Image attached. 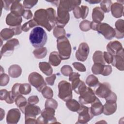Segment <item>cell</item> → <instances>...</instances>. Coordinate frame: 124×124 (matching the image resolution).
Wrapping results in <instances>:
<instances>
[{"mask_svg": "<svg viewBox=\"0 0 124 124\" xmlns=\"http://www.w3.org/2000/svg\"><path fill=\"white\" fill-rule=\"evenodd\" d=\"M5 115V112H4V110H3L1 108H0V121H1L2 120V119L3 118V117H4Z\"/></svg>", "mask_w": 124, "mask_h": 124, "instance_id": "obj_63", "label": "cell"}, {"mask_svg": "<svg viewBox=\"0 0 124 124\" xmlns=\"http://www.w3.org/2000/svg\"><path fill=\"white\" fill-rule=\"evenodd\" d=\"M99 83L98 79L93 75L88 76L86 79V83L89 87H95Z\"/></svg>", "mask_w": 124, "mask_h": 124, "instance_id": "obj_35", "label": "cell"}, {"mask_svg": "<svg viewBox=\"0 0 124 124\" xmlns=\"http://www.w3.org/2000/svg\"><path fill=\"white\" fill-rule=\"evenodd\" d=\"M104 65H105L102 64L100 63H94L92 67V71L93 73L95 75L101 74L103 72Z\"/></svg>", "mask_w": 124, "mask_h": 124, "instance_id": "obj_39", "label": "cell"}, {"mask_svg": "<svg viewBox=\"0 0 124 124\" xmlns=\"http://www.w3.org/2000/svg\"><path fill=\"white\" fill-rule=\"evenodd\" d=\"M122 44L118 41H113L109 42L107 46L108 52L112 55L117 54L123 49Z\"/></svg>", "mask_w": 124, "mask_h": 124, "instance_id": "obj_20", "label": "cell"}, {"mask_svg": "<svg viewBox=\"0 0 124 124\" xmlns=\"http://www.w3.org/2000/svg\"><path fill=\"white\" fill-rule=\"evenodd\" d=\"M58 96L64 101L72 99V89L71 84L65 80L61 81L58 84Z\"/></svg>", "mask_w": 124, "mask_h": 124, "instance_id": "obj_6", "label": "cell"}, {"mask_svg": "<svg viewBox=\"0 0 124 124\" xmlns=\"http://www.w3.org/2000/svg\"><path fill=\"white\" fill-rule=\"evenodd\" d=\"M43 97L46 99L51 98L53 96V92L52 90L48 86L45 87L41 91Z\"/></svg>", "mask_w": 124, "mask_h": 124, "instance_id": "obj_41", "label": "cell"}, {"mask_svg": "<svg viewBox=\"0 0 124 124\" xmlns=\"http://www.w3.org/2000/svg\"><path fill=\"white\" fill-rule=\"evenodd\" d=\"M15 102L16 106L18 107L21 112L24 113L25 108L28 104L26 98L21 94L16 98Z\"/></svg>", "mask_w": 124, "mask_h": 124, "instance_id": "obj_29", "label": "cell"}, {"mask_svg": "<svg viewBox=\"0 0 124 124\" xmlns=\"http://www.w3.org/2000/svg\"><path fill=\"white\" fill-rule=\"evenodd\" d=\"M74 16L76 18H80L81 17V9L79 6H76L73 10Z\"/></svg>", "mask_w": 124, "mask_h": 124, "instance_id": "obj_52", "label": "cell"}, {"mask_svg": "<svg viewBox=\"0 0 124 124\" xmlns=\"http://www.w3.org/2000/svg\"><path fill=\"white\" fill-rule=\"evenodd\" d=\"M38 25L36 21L33 19H31L29 21L25 23L21 27L22 30L25 32L28 31L31 28L37 26Z\"/></svg>", "mask_w": 124, "mask_h": 124, "instance_id": "obj_36", "label": "cell"}, {"mask_svg": "<svg viewBox=\"0 0 124 124\" xmlns=\"http://www.w3.org/2000/svg\"><path fill=\"white\" fill-rule=\"evenodd\" d=\"M93 60L94 63H100L102 64L105 65L106 62L104 59L103 52L101 51L97 50L94 53L93 57Z\"/></svg>", "mask_w": 124, "mask_h": 124, "instance_id": "obj_34", "label": "cell"}, {"mask_svg": "<svg viewBox=\"0 0 124 124\" xmlns=\"http://www.w3.org/2000/svg\"><path fill=\"white\" fill-rule=\"evenodd\" d=\"M92 16L93 22L100 23L104 19V13L99 7L97 6L93 9Z\"/></svg>", "mask_w": 124, "mask_h": 124, "instance_id": "obj_26", "label": "cell"}, {"mask_svg": "<svg viewBox=\"0 0 124 124\" xmlns=\"http://www.w3.org/2000/svg\"><path fill=\"white\" fill-rule=\"evenodd\" d=\"M41 112L40 107L35 105L30 104L28 102L24 112L25 114V123L26 124H36L35 118L37 115L41 113Z\"/></svg>", "mask_w": 124, "mask_h": 124, "instance_id": "obj_5", "label": "cell"}, {"mask_svg": "<svg viewBox=\"0 0 124 124\" xmlns=\"http://www.w3.org/2000/svg\"><path fill=\"white\" fill-rule=\"evenodd\" d=\"M33 19L38 25L44 27L50 31L55 26L56 11L52 8L39 9L35 12Z\"/></svg>", "mask_w": 124, "mask_h": 124, "instance_id": "obj_1", "label": "cell"}, {"mask_svg": "<svg viewBox=\"0 0 124 124\" xmlns=\"http://www.w3.org/2000/svg\"><path fill=\"white\" fill-rule=\"evenodd\" d=\"M57 47L62 60L69 59L71 54V46L69 40L65 36L57 38Z\"/></svg>", "mask_w": 124, "mask_h": 124, "instance_id": "obj_3", "label": "cell"}, {"mask_svg": "<svg viewBox=\"0 0 124 124\" xmlns=\"http://www.w3.org/2000/svg\"><path fill=\"white\" fill-rule=\"evenodd\" d=\"M124 48H123L117 54L113 55V61L111 62L112 66L116 67L120 71H123L124 69Z\"/></svg>", "mask_w": 124, "mask_h": 124, "instance_id": "obj_17", "label": "cell"}, {"mask_svg": "<svg viewBox=\"0 0 124 124\" xmlns=\"http://www.w3.org/2000/svg\"><path fill=\"white\" fill-rule=\"evenodd\" d=\"M65 105L70 110L74 112H77L80 107L79 103L76 100L73 99L66 101Z\"/></svg>", "mask_w": 124, "mask_h": 124, "instance_id": "obj_31", "label": "cell"}, {"mask_svg": "<svg viewBox=\"0 0 124 124\" xmlns=\"http://www.w3.org/2000/svg\"><path fill=\"white\" fill-rule=\"evenodd\" d=\"M9 77L4 73H1L0 75V85L1 86H6L9 81Z\"/></svg>", "mask_w": 124, "mask_h": 124, "instance_id": "obj_45", "label": "cell"}, {"mask_svg": "<svg viewBox=\"0 0 124 124\" xmlns=\"http://www.w3.org/2000/svg\"><path fill=\"white\" fill-rule=\"evenodd\" d=\"M91 21L87 20L82 21L79 24L80 29L83 31H89L91 29Z\"/></svg>", "mask_w": 124, "mask_h": 124, "instance_id": "obj_42", "label": "cell"}, {"mask_svg": "<svg viewBox=\"0 0 124 124\" xmlns=\"http://www.w3.org/2000/svg\"><path fill=\"white\" fill-rule=\"evenodd\" d=\"M116 102L106 101V103L103 106V113L106 115H110L113 114L117 110Z\"/></svg>", "mask_w": 124, "mask_h": 124, "instance_id": "obj_24", "label": "cell"}, {"mask_svg": "<svg viewBox=\"0 0 124 124\" xmlns=\"http://www.w3.org/2000/svg\"><path fill=\"white\" fill-rule=\"evenodd\" d=\"M110 10L112 15L116 18L121 17L123 16V5L118 2H114L111 4Z\"/></svg>", "mask_w": 124, "mask_h": 124, "instance_id": "obj_23", "label": "cell"}, {"mask_svg": "<svg viewBox=\"0 0 124 124\" xmlns=\"http://www.w3.org/2000/svg\"><path fill=\"white\" fill-rule=\"evenodd\" d=\"M74 67L78 71L80 72H85L86 71V68L85 66L81 63L78 62H75L72 63Z\"/></svg>", "mask_w": 124, "mask_h": 124, "instance_id": "obj_49", "label": "cell"}, {"mask_svg": "<svg viewBox=\"0 0 124 124\" xmlns=\"http://www.w3.org/2000/svg\"><path fill=\"white\" fill-rule=\"evenodd\" d=\"M21 25L17 26H16V27H10V28L12 29L15 33V35H17L18 34H20L21 32H22V29H21Z\"/></svg>", "mask_w": 124, "mask_h": 124, "instance_id": "obj_58", "label": "cell"}, {"mask_svg": "<svg viewBox=\"0 0 124 124\" xmlns=\"http://www.w3.org/2000/svg\"><path fill=\"white\" fill-rule=\"evenodd\" d=\"M90 48L88 45L86 43H81L76 52L77 59L81 62L86 60L89 53Z\"/></svg>", "mask_w": 124, "mask_h": 124, "instance_id": "obj_14", "label": "cell"}, {"mask_svg": "<svg viewBox=\"0 0 124 124\" xmlns=\"http://www.w3.org/2000/svg\"><path fill=\"white\" fill-rule=\"evenodd\" d=\"M48 2H50L52 3H53V5H55L56 6H59V2H60V1H47Z\"/></svg>", "mask_w": 124, "mask_h": 124, "instance_id": "obj_64", "label": "cell"}, {"mask_svg": "<svg viewBox=\"0 0 124 124\" xmlns=\"http://www.w3.org/2000/svg\"><path fill=\"white\" fill-rule=\"evenodd\" d=\"M53 33L54 36L57 38L63 36H65V35L66 34L64 29L63 27L58 26L54 28L53 31Z\"/></svg>", "mask_w": 124, "mask_h": 124, "instance_id": "obj_38", "label": "cell"}, {"mask_svg": "<svg viewBox=\"0 0 124 124\" xmlns=\"http://www.w3.org/2000/svg\"><path fill=\"white\" fill-rule=\"evenodd\" d=\"M56 78V76L55 74H52L50 77L46 78V81L47 84L52 86L53 85L55 79Z\"/></svg>", "mask_w": 124, "mask_h": 124, "instance_id": "obj_54", "label": "cell"}, {"mask_svg": "<svg viewBox=\"0 0 124 124\" xmlns=\"http://www.w3.org/2000/svg\"><path fill=\"white\" fill-rule=\"evenodd\" d=\"M21 113L18 108L10 109L7 114L6 122L9 124H16L20 120Z\"/></svg>", "mask_w": 124, "mask_h": 124, "instance_id": "obj_16", "label": "cell"}, {"mask_svg": "<svg viewBox=\"0 0 124 124\" xmlns=\"http://www.w3.org/2000/svg\"><path fill=\"white\" fill-rule=\"evenodd\" d=\"M80 76V75L78 73L72 72L69 76V80L70 81H72L77 78H79Z\"/></svg>", "mask_w": 124, "mask_h": 124, "instance_id": "obj_59", "label": "cell"}, {"mask_svg": "<svg viewBox=\"0 0 124 124\" xmlns=\"http://www.w3.org/2000/svg\"><path fill=\"white\" fill-rule=\"evenodd\" d=\"M19 90L21 94H28L30 93V92L31 91V86L28 83H20Z\"/></svg>", "mask_w": 124, "mask_h": 124, "instance_id": "obj_40", "label": "cell"}, {"mask_svg": "<svg viewBox=\"0 0 124 124\" xmlns=\"http://www.w3.org/2000/svg\"><path fill=\"white\" fill-rule=\"evenodd\" d=\"M19 44V41L16 38H13L8 40L1 48V57L2 56H8L12 54L15 47L18 46Z\"/></svg>", "mask_w": 124, "mask_h": 124, "instance_id": "obj_11", "label": "cell"}, {"mask_svg": "<svg viewBox=\"0 0 124 124\" xmlns=\"http://www.w3.org/2000/svg\"><path fill=\"white\" fill-rule=\"evenodd\" d=\"M22 73V69L20 66L17 64L11 65L8 69V74L13 78H18Z\"/></svg>", "mask_w": 124, "mask_h": 124, "instance_id": "obj_27", "label": "cell"}, {"mask_svg": "<svg viewBox=\"0 0 124 124\" xmlns=\"http://www.w3.org/2000/svg\"><path fill=\"white\" fill-rule=\"evenodd\" d=\"M55 110L53 108H45L41 112V115L37 119L36 124L58 123L55 117Z\"/></svg>", "mask_w": 124, "mask_h": 124, "instance_id": "obj_7", "label": "cell"}, {"mask_svg": "<svg viewBox=\"0 0 124 124\" xmlns=\"http://www.w3.org/2000/svg\"><path fill=\"white\" fill-rule=\"evenodd\" d=\"M111 86L107 82L99 83L94 88V93L98 97L106 98L111 92Z\"/></svg>", "mask_w": 124, "mask_h": 124, "instance_id": "obj_10", "label": "cell"}, {"mask_svg": "<svg viewBox=\"0 0 124 124\" xmlns=\"http://www.w3.org/2000/svg\"><path fill=\"white\" fill-rule=\"evenodd\" d=\"M15 100V98L14 97L12 92L11 91H8V94L7 95V97L6 98V99L5 101L8 104H13Z\"/></svg>", "mask_w": 124, "mask_h": 124, "instance_id": "obj_55", "label": "cell"}, {"mask_svg": "<svg viewBox=\"0 0 124 124\" xmlns=\"http://www.w3.org/2000/svg\"><path fill=\"white\" fill-rule=\"evenodd\" d=\"M69 19L70 14L69 12L58 7L57 16L56 19V24L57 26L63 28L67 24Z\"/></svg>", "mask_w": 124, "mask_h": 124, "instance_id": "obj_13", "label": "cell"}, {"mask_svg": "<svg viewBox=\"0 0 124 124\" xmlns=\"http://www.w3.org/2000/svg\"><path fill=\"white\" fill-rule=\"evenodd\" d=\"M22 18L21 16H16L12 13L7 15L6 17V23L10 27H14L21 25Z\"/></svg>", "mask_w": 124, "mask_h": 124, "instance_id": "obj_18", "label": "cell"}, {"mask_svg": "<svg viewBox=\"0 0 124 124\" xmlns=\"http://www.w3.org/2000/svg\"><path fill=\"white\" fill-rule=\"evenodd\" d=\"M81 2V0H60L58 7L68 12L73 10L76 7L78 6Z\"/></svg>", "mask_w": 124, "mask_h": 124, "instance_id": "obj_15", "label": "cell"}, {"mask_svg": "<svg viewBox=\"0 0 124 124\" xmlns=\"http://www.w3.org/2000/svg\"><path fill=\"white\" fill-rule=\"evenodd\" d=\"M62 61V59L59 53L57 51H53L50 53L49 56V63L54 66H57L59 65Z\"/></svg>", "mask_w": 124, "mask_h": 124, "instance_id": "obj_28", "label": "cell"}, {"mask_svg": "<svg viewBox=\"0 0 124 124\" xmlns=\"http://www.w3.org/2000/svg\"><path fill=\"white\" fill-rule=\"evenodd\" d=\"M20 85V83H15L13 85L12 88L11 92L14 97L15 99L17 96L21 95V93H20V90H19Z\"/></svg>", "mask_w": 124, "mask_h": 124, "instance_id": "obj_46", "label": "cell"}, {"mask_svg": "<svg viewBox=\"0 0 124 124\" xmlns=\"http://www.w3.org/2000/svg\"><path fill=\"white\" fill-rule=\"evenodd\" d=\"M115 37L117 39H122L124 37V21L120 19L117 20L115 23Z\"/></svg>", "mask_w": 124, "mask_h": 124, "instance_id": "obj_25", "label": "cell"}, {"mask_svg": "<svg viewBox=\"0 0 124 124\" xmlns=\"http://www.w3.org/2000/svg\"><path fill=\"white\" fill-rule=\"evenodd\" d=\"M28 81L30 84L34 87L39 92H41L46 85L43 77L36 72H33L29 75Z\"/></svg>", "mask_w": 124, "mask_h": 124, "instance_id": "obj_8", "label": "cell"}, {"mask_svg": "<svg viewBox=\"0 0 124 124\" xmlns=\"http://www.w3.org/2000/svg\"><path fill=\"white\" fill-rule=\"evenodd\" d=\"M112 1L110 0H103L100 2L101 10L104 13H108L110 10V7L112 4Z\"/></svg>", "mask_w": 124, "mask_h": 124, "instance_id": "obj_37", "label": "cell"}, {"mask_svg": "<svg viewBox=\"0 0 124 124\" xmlns=\"http://www.w3.org/2000/svg\"><path fill=\"white\" fill-rule=\"evenodd\" d=\"M96 97L93 90L90 87H87L85 91H84L79 96V102L81 104H91L93 102Z\"/></svg>", "mask_w": 124, "mask_h": 124, "instance_id": "obj_12", "label": "cell"}, {"mask_svg": "<svg viewBox=\"0 0 124 124\" xmlns=\"http://www.w3.org/2000/svg\"><path fill=\"white\" fill-rule=\"evenodd\" d=\"M71 86L72 90L78 94H81L87 87L84 82L80 80L79 78L72 81Z\"/></svg>", "mask_w": 124, "mask_h": 124, "instance_id": "obj_19", "label": "cell"}, {"mask_svg": "<svg viewBox=\"0 0 124 124\" xmlns=\"http://www.w3.org/2000/svg\"><path fill=\"white\" fill-rule=\"evenodd\" d=\"M24 7L18 0H14L10 8L11 13L21 16H23L25 10Z\"/></svg>", "mask_w": 124, "mask_h": 124, "instance_id": "obj_21", "label": "cell"}, {"mask_svg": "<svg viewBox=\"0 0 124 124\" xmlns=\"http://www.w3.org/2000/svg\"><path fill=\"white\" fill-rule=\"evenodd\" d=\"M23 16L27 19H31L32 17V13L30 10H26L24 11Z\"/></svg>", "mask_w": 124, "mask_h": 124, "instance_id": "obj_60", "label": "cell"}, {"mask_svg": "<svg viewBox=\"0 0 124 124\" xmlns=\"http://www.w3.org/2000/svg\"><path fill=\"white\" fill-rule=\"evenodd\" d=\"M91 29L96 31L108 40H111L115 35L114 29L106 23H97L92 21L91 23Z\"/></svg>", "mask_w": 124, "mask_h": 124, "instance_id": "obj_4", "label": "cell"}, {"mask_svg": "<svg viewBox=\"0 0 124 124\" xmlns=\"http://www.w3.org/2000/svg\"><path fill=\"white\" fill-rule=\"evenodd\" d=\"M106 101H113V102H116L117 101V95L116 94L113 92H111V93L109 94V95L105 98Z\"/></svg>", "mask_w": 124, "mask_h": 124, "instance_id": "obj_56", "label": "cell"}, {"mask_svg": "<svg viewBox=\"0 0 124 124\" xmlns=\"http://www.w3.org/2000/svg\"><path fill=\"white\" fill-rule=\"evenodd\" d=\"M61 72L64 76H69V75L73 72V69L70 66L68 65H64L61 68Z\"/></svg>", "mask_w": 124, "mask_h": 124, "instance_id": "obj_44", "label": "cell"}, {"mask_svg": "<svg viewBox=\"0 0 124 124\" xmlns=\"http://www.w3.org/2000/svg\"><path fill=\"white\" fill-rule=\"evenodd\" d=\"M86 1L89 2L90 4H96L99 2H101V0H86Z\"/></svg>", "mask_w": 124, "mask_h": 124, "instance_id": "obj_62", "label": "cell"}, {"mask_svg": "<svg viewBox=\"0 0 124 124\" xmlns=\"http://www.w3.org/2000/svg\"><path fill=\"white\" fill-rule=\"evenodd\" d=\"M37 2V0H24L23 2V6L25 8L31 9L35 5Z\"/></svg>", "mask_w": 124, "mask_h": 124, "instance_id": "obj_47", "label": "cell"}, {"mask_svg": "<svg viewBox=\"0 0 124 124\" xmlns=\"http://www.w3.org/2000/svg\"><path fill=\"white\" fill-rule=\"evenodd\" d=\"M47 51L45 47H42L35 49L33 51V54L36 59H41L45 58L46 55Z\"/></svg>", "mask_w": 124, "mask_h": 124, "instance_id": "obj_33", "label": "cell"}, {"mask_svg": "<svg viewBox=\"0 0 124 124\" xmlns=\"http://www.w3.org/2000/svg\"><path fill=\"white\" fill-rule=\"evenodd\" d=\"M112 72V68L110 65H104L103 72L101 74L104 76H107L109 75Z\"/></svg>", "mask_w": 124, "mask_h": 124, "instance_id": "obj_50", "label": "cell"}, {"mask_svg": "<svg viewBox=\"0 0 124 124\" xmlns=\"http://www.w3.org/2000/svg\"><path fill=\"white\" fill-rule=\"evenodd\" d=\"M103 57L105 62H106L108 64L111 63L113 61V55H111L108 52L105 51L103 52Z\"/></svg>", "mask_w": 124, "mask_h": 124, "instance_id": "obj_48", "label": "cell"}, {"mask_svg": "<svg viewBox=\"0 0 124 124\" xmlns=\"http://www.w3.org/2000/svg\"><path fill=\"white\" fill-rule=\"evenodd\" d=\"M14 0H3V6L6 10H10Z\"/></svg>", "mask_w": 124, "mask_h": 124, "instance_id": "obj_57", "label": "cell"}, {"mask_svg": "<svg viewBox=\"0 0 124 124\" xmlns=\"http://www.w3.org/2000/svg\"><path fill=\"white\" fill-rule=\"evenodd\" d=\"M39 101L38 97L37 95H32L30 96L28 99V102L32 105H35Z\"/></svg>", "mask_w": 124, "mask_h": 124, "instance_id": "obj_53", "label": "cell"}, {"mask_svg": "<svg viewBox=\"0 0 124 124\" xmlns=\"http://www.w3.org/2000/svg\"><path fill=\"white\" fill-rule=\"evenodd\" d=\"M29 40L33 47L38 48L43 47L47 41V34L41 27H35L30 32Z\"/></svg>", "mask_w": 124, "mask_h": 124, "instance_id": "obj_2", "label": "cell"}, {"mask_svg": "<svg viewBox=\"0 0 124 124\" xmlns=\"http://www.w3.org/2000/svg\"><path fill=\"white\" fill-rule=\"evenodd\" d=\"M39 67L41 71L46 76H50L53 73V69L49 62H40L39 63Z\"/></svg>", "mask_w": 124, "mask_h": 124, "instance_id": "obj_30", "label": "cell"}, {"mask_svg": "<svg viewBox=\"0 0 124 124\" xmlns=\"http://www.w3.org/2000/svg\"><path fill=\"white\" fill-rule=\"evenodd\" d=\"M0 99L1 100H5L8 94V91L5 89H2L0 90Z\"/></svg>", "mask_w": 124, "mask_h": 124, "instance_id": "obj_61", "label": "cell"}, {"mask_svg": "<svg viewBox=\"0 0 124 124\" xmlns=\"http://www.w3.org/2000/svg\"><path fill=\"white\" fill-rule=\"evenodd\" d=\"M77 113H78V124H86L94 116L91 112V108L85 106L82 104L80 105V107Z\"/></svg>", "mask_w": 124, "mask_h": 124, "instance_id": "obj_9", "label": "cell"}, {"mask_svg": "<svg viewBox=\"0 0 124 124\" xmlns=\"http://www.w3.org/2000/svg\"><path fill=\"white\" fill-rule=\"evenodd\" d=\"M81 9V18L83 19H85L89 13V8L88 6L85 5H81L80 7Z\"/></svg>", "mask_w": 124, "mask_h": 124, "instance_id": "obj_51", "label": "cell"}, {"mask_svg": "<svg viewBox=\"0 0 124 124\" xmlns=\"http://www.w3.org/2000/svg\"><path fill=\"white\" fill-rule=\"evenodd\" d=\"M58 102L56 100L51 98L47 99L46 101L45 107V108H51L56 109L58 107Z\"/></svg>", "mask_w": 124, "mask_h": 124, "instance_id": "obj_43", "label": "cell"}, {"mask_svg": "<svg viewBox=\"0 0 124 124\" xmlns=\"http://www.w3.org/2000/svg\"><path fill=\"white\" fill-rule=\"evenodd\" d=\"M91 110L93 116L99 115L103 113V105L97 97L91 103Z\"/></svg>", "mask_w": 124, "mask_h": 124, "instance_id": "obj_22", "label": "cell"}, {"mask_svg": "<svg viewBox=\"0 0 124 124\" xmlns=\"http://www.w3.org/2000/svg\"><path fill=\"white\" fill-rule=\"evenodd\" d=\"M15 35L14 31L11 28H4L2 29L0 33L1 40L5 41L12 38Z\"/></svg>", "mask_w": 124, "mask_h": 124, "instance_id": "obj_32", "label": "cell"}]
</instances>
